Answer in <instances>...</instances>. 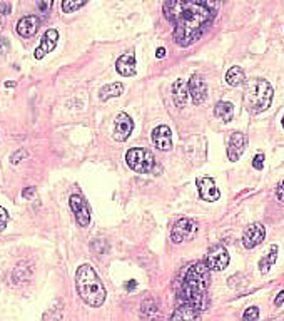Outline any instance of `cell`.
<instances>
[{
	"label": "cell",
	"mask_w": 284,
	"mask_h": 321,
	"mask_svg": "<svg viewBox=\"0 0 284 321\" xmlns=\"http://www.w3.org/2000/svg\"><path fill=\"white\" fill-rule=\"evenodd\" d=\"M25 156H27V153H25V151H17V153L14 154V156H12V162H14V164H17V159H18V157H22V159H24V157Z\"/></svg>",
	"instance_id": "cell-33"
},
{
	"label": "cell",
	"mask_w": 284,
	"mask_h": 321,
	"mask_svg": "<svg viewBox=\"0 0 284 321\" xmlns=\"http://www.w3.org/2000/svg\"><path fill=\"white\" fill-rule=\"evenodd\" d=\"M122 91H124L122 84H107L100 89L99 97H100V100H109L112 97H119L122 94Z\"/></svg>",
	"instance_id": "cell-23"
},
{
	"label": "cell",
	"mask_w": 284,
	"mask_h": 321,
	"mask_svg": "<svg viewBox=\"0 0 284 321\" xmlns=\"http://www.w3.org/2000/svg\"><path fill=\"white\" fill-rule=\"evenodd\" d=\"M244 79H246V75H244V71L241 67H231L229 71H227L226 74V82L229 84L231 87H237V85H241L244 82Z\"/></svg>",
	"instance_id": "cell-21"
},
{
	"label": "cell",
	"mask_w": 284,
	"mask_h": 321,
	"mask_svg": "<svg viewBox=\"0 0 284 321\" xmlns=\"http://www.w3.org/2000/svg\"><path fill=\"white\" fill-rule=\"evenodd\" d=\"M199 316H201V311L198 308H194L191 305L178 303L176 311L170 314V319H198Z\"/></svg>",
	"instance_id": "cell-18"
},
{
	"label": "cell",
	"mask_w": 284,
	"mask_h": 321,
	"mask_svg": "<svg viewBox=\"0 0 284 321\" xmlns=\"http://www.w3.org/2000/svg\"><path fill=\"white\" fill-rule=\"evenodd\" d=\"M134 131V121L129 117V114L121 112L116 121H114V139L119 142H124L125 139H129V136Z\"/></svg>",
	"instance_id": "cell-10"
},
{
	"label": "cell",
	"mask_w": 284,
	"mask_h": 321,
	"mask_svg": "<svg viewBox=\"0 0 284 321\" xmlns=\"http://www.w3.org/2000/svg\"><path fill=\"white\" fill-rule=\"evenodd\" d=\"M39 27H40L39 17H35V15L22 17L20 20L17 22V34L20 37H24V39H29V37H32V35L37 34Z\"/></svg>",
	"instance_id": "cell-15"
},
{
	"label": "cell",
	"mask_w": 284,
	"mask_h": 321,
	"mask_svg": "<svg viewBox=\"0 0 284 321\" xmlns=\"http://www.w3.org/2000/svg\"><path fill=\"white\" fill-rule=\"evenodd\" d=\"M264 166V154H257L254 157V161H252V167L257 169V171H261Z\"/></svg>",
	"instance_id": "cell-29"
},
{
	"label": "cell",
	"mask_w": 284,
	"mask_h": 321,
	"mask_svg": "<svg viewBox=\"0 0 284 321\" xmlns=\"http://www.w3.org/2000/svg\"><path fill=\"white\" fill-rule=\"evenodd\" d=\"M57 40H59V32H57L55 29H49L47 32L43 34V37H42L39 49H37L35 52H34V57L37 60L43 59V55L49 54V52H52V50L55 49Z\"/></svg>",
	"instance_id": "cell-14"
},
{
	"label": "cell",
	"mask_w": 284,
	"mask_h": 321,
	"mask_svg": "<svg viewBox=\"0 0 284 321\" xmlns=\"http://www.w3.org/2000/svg\"><path fill=\"white\" fill-rule=\"evenodd\" d=\"M7 223H9V212L5 207L0 206V231H4L7 228Z\"/></svg>",
	"instance_id": "cell-28"
},
{
	"label": "cell",
	"mask_w": 284,
	"mask_h": 321,
	"mask_svg": "<svg viewBox=\"0 0 284 321\" xmlns=\"http://www.w3.org/2000/svg\"><path fill=\"white\" fill-rule=\"evenodd\" d=\"M209 271L206 263H195L187 268L178 291V303L191 305L198 310L206 306V289L209 286Z\"/></svg>",
	"instance_id": "cell-2"
},
{
	"label": "cell",
	"mask_w": 284,
	"mask_h": 321,
	"mask_svg": "<svg viewBox=\"0 0 284 321\" xmlns=\"http://www.w3.org/2000/svg\"><path fill=\"white\" fill-rule=\"evenodd\" d=\"M125 162H127V166L132 171H136L139 174L152 173L154 164H156L154 156L150 154L147 149H142V147L129 149L127 153H125Z\"/></svg>",
	"instance_id": "cell-5"
},
{
	"label": "cell",
	"mask_w": 284,
	"mask_h": 321,
	"mask_svg": "<svg viewBox=\"0 0 284 321\" xmlns=\"http://www.w3.org/2000/svg\"><path fill=\"white\" fill-rule=\"evenodd\" d=\"M282 127H284V116H282Z\"/></svg>",
	"instance_id": "cell-38"
},
{
	"label": "cell",
	"mask_w": 284,
	"mask_h": 321,
	"mask_svg": "<svg viewBox=\"0 0 284 321\" xmlns=\"http://www.w3.org/2000/svg\"><path fill=\"white\" fill-rule=\"evenodd\" d=\"M157 57H159V59H162L164 57V55H166V49H164V47H159V49H157Z\"/></svg>",
	"instance_id": "cell-36"
},
{
	"label": "cell",
	"mask_w": 284,
	"mask_h": 321,
	"mask_svg": "<svg viewBox=\"0 0 284 321\" xmlns=\"http://www.w3.org/2000/svg\"><path fill=\"white\" fill-rule=\"evenodd\" d=\"M198 232V224H195L194 219L191 218H182L179 221H176V224L172 226V231H170V239L176 244L191 241V239L195 236Z\"/></svg>",
	"instance_id": "cell-6"
},
{
	"label": "cell",
	"mask_w": 284,
	"mask_h": 321,
	"mask_svg": "<svg viewBox=\"0 0 284 321\" xmlns=\"http://www.w3.org/2000/svg\"><path fill=\"white\" fill-rule=\"evenodd\" d=\"M264 238H266V228L263 224H249L243 232V244L246 249H254L264 241Z\"/></svg>",
	"instance_id": "cell-8"
},
{
	"label": "cell",
	"mask_w": 284,
	"mask_h": 321,
	"mask_svg": "<svg viewBox=\"0 0 284 321\" xmlns=\"http://www.w3.org/2000/svg\"><path fill=\"white\" fill-rule=\"evenodd\" d=\"M152 144L159 151H170L172 149V132L167 125H159L152 131Z\"/></svg>",
	"instance_id": "cell-13"
},
{
	"label": "cell",
	"mask_w": 284,
	"mask_h": 321,
	"mask_svg": "<svg viewBox=\"0 0 284 321\" xmlns=\"http://www.w3.org/2000/svg\"><path fill=\"white\" fill-rule=\"evenodd\" d=\"M244 146H246V136L243 132H234L231 136L229 144H227V157H229V161L232 162L239 161V157L244 153Z\"/></svg>",
	"instance_id": "cell-16"
},
{
	"label": "cell",
	"mask_w": 284,
	"mask_h": 321,
	"mask_svg": "<svg viewBox=\"0 0 284 321\" xmlns=\"http://www.w3.org/2000/svg\"><path fill=\"white\" fill-rule=\"evenodd\" d=\"M274 91L268 80L252 79L244 85V105L251 114L264 112L273 102Z\"/></svg>",
	"instance_id": "cell-4"
},
{
	"label": "cell",
	"mask_w": 284,
	"mask_h": 321,
	"mask_svg": "<svg viewBox=\"0 0 284 321\" xmlns=\"http://www.w3.org/2000/svg\"><path fill=\"white\" fill-rule=\"evenodd\" d=\"M187 2L199 4V5H203V7L209 9L211 12H216L221 7V4H223V0H187Z\"/></svg>",
	"instance_id": "cell-25"
},
{
	"label": "cell",
	"mask_w": 284,
	"mask_h": 321,
	"mask_svg": "<svg viewBox=\"0 0 284 321\" xmlns=\"http://www.w3.org/2000/svg\"><path fill=\"white\" fill-rule=\"evenodd\" d=\"M195 186H198L199 196L207 203H214L221 198V192L216 187V182L211 178H198L195 179Z\"/></svg>",
	"instance_id": "cell-12"
},
{
	"label": "cell",
	"mask_w": 284,
	"mask_h": 321,
	"mask_svg": "<svg viewBox=\"0 0 284 321\" xmlns=\"http://www.w3.org/2000/svg\"><path fill=\"white\" fill-rule=\"evenodd\" d=\"M52 5L54 0H37V9H39V12L43 17L49 15V12L52 10Z\"/></svg>",
	"instance_id": "cell-26"
},
{
	"label": "cell",
	"mask_w": 284,
	"mask_h": 321,
	"mask_svg": "<svg viewBox=\"0 0 284 321\" xmlns=\"http://www.w3.org/2000/svg\"><path fill=\"white\" fill-rule=\"evenodd\" d=\"M187 89H189V94H191L192 102L195 105L203 104L206 100V97H207V84H206V80L203 79V75L194 74L191 77V80H189Z\"/></svg>",
	"instance_id": "cell-11"
},
{
	"label": "cell",
	"mask_w": 284,
	"mask_h": 321,
	"mask_svg": "<svg viewBox=\"0 0 284 321\" xmlns=\"http://www.w3.org/2000/svg\"><path fill=\"white\" fill-rule=\"evenodd\" d=\"M136 286H137V283L134 280L129 281V283H125V289H127V291H132V289H136Z\"/></svg>",
	"instance_id": "cell-35"
},
{
	"label": "cell",
	"mask_w": 284,
	"mask_h": 321,
	"mask_svg": "<svg viewBox=\"0 0 284 321\" xmlns=\"http://www.w3.org/2000/svg\"><path fill=\"white\" fill-rule=\"evenodd\" d=\"M172 94H174V100H176V104H178V107H184L189 97V89L184 80L182 79L176 80L172 85Z\"/></svg>",
	"instance_id": "cell-20"
},
{
	"label": "cell",
	"mask_w": 284,
	"mask_h": 321,
	"mask_svg": "<svg viewBox=\"0 0 284 321\" xmlns=\"http://www.w3.org/2000/svg\"><path fill=\"white\" fill-rule=\"evenodd\" d=\"M276 198L279 199L281 203H284V181H281L276 187Z\"/></svg>",
	"instance_id": "cell-31"
},
{
	"label": "cell",
	"mask_w": 284,
	"mask_h": 321,
	"mask_svg": "<svg viewBox=\"0 0 284 321\" xmlns=\"http://www.w3.org/2000/svg\"><path fill=\"white\" fill-rule=\"evenodd\" d=\"M9 50V40L7 39H0V55H4Z\"/></svg>",
	"instance_id": "cell-32"
},
{
	"label": "cell",
	"mask_w": 284,
	"mask_h": 321,
	"mask_svg": "<svg viewBox=\"0 0 284 321\" xmlns=\"http://www.w3.org/2000/svg\"><path fill=\"white\" fill-rule=\"evenodd\" d=\"M214 114L223 122H231L232 117H234V105L231 102H227V100H221V102H217L216 107H214Z\"/></svg>",
	"instance_id": "cell-19"
},
{
	"label": "cell",
	"mask_w": 284,
	"mask_h": 321,
	"mask_svg": "<svg viewBox=\"0 0 284 321\" xmlns=\"http://www.w3.org/2000/svg\"><path fill=\"white\" fill-rule=\"evenodd\" d=\"M282 303H284V289H282V291H281L279 294H277L276 299H274V305H276V306H281Z\"/></svg>",
	"instance_id": "cell-34"
},
{
	"label": "cell",
	"mask_w": 284,
	"mask_h": 321,
	"mask_svg": "<svg viewBox=\"0 0 284 321\" xmlns=\"http://www.w3.org/2000/svg\"><path fill=\"white\" fill-rule=\"evenodd\" d=\"M207 268L211 271H223L229 264V254H227V249L224 246H214L209 253H207L206 261Z\"/></svg>",
	"instance_id": "cell-9"
},
{
	"label": "cell",
	"mask_w": 284,
	"mask_h": 321,
	"mask_svg": "<svg viewBox=\"0 0 284 321\" xmlns=\"http://www.w3.org/2000/svg\"><path fill=\"white\" fill-rule=\"evenodd\" d=\"M4 20H5V15L2 14V10H0V30L4 27Z\"/></svg>",
	"instance_id": "cell-37"
},
{
	"label": "cell",
	"mask_w": 284,
	"mask_h": 321,
	"mask_svg": "<svg viewBox=\"0 0 284 321\" xmlns=\"http://www.w3.org/2000/svg\"><path fill=\"white\" fill-rule=\"evenodd\" d=\"M243 318H244V319H249V321H252V319H257V318H259V308H256V306H251V308H248V310L244 311Z\"/></svg>",
	"instance_id": "cell-27"
},
{
	"label": "cell",
	"mask_w": 284,
	"mask_h": 321,
	"mask_svg": "<svg viewBox=\"0 0 284 321\" xmlns=\"http://www.w3.org/2000/svg\"><path fill=\"white\" fill-rule=\"evenodd\" d=\"M37 196V191H35V187H27V189L25 191H22V198H25V199H32V198H35Z\"/></svg>",
	"instance_id": "cell-30"
},
{
	"label": "cell",
	"mask_w": 284,
	"mask_h": 321,
	"mask_svg": "<svg viewBox=\"0 0 284 321\" xmlns=\"http://www.w3.org/2000/svg\"><path fill=\"white\" fill-rule=\"evenodd\" d=\"M116 71L124 75V77H130L136 74V57L134 54H122L116 62Z\"/></svg>",
	"instance_id": "cell-17"
},
{
	"label": "cell",
	"mask_w": 284,
	"mask_h": 321,
	"mask_svg": "<svg viewBox=\"0 0 284 321\" xmlns=\"http://www.w3.org/2000/svg\"><path fill=\"white\" fill-rule=\"evenodd\" d=\"M69 204H71V209L75 214V219H77L79 226L87 228V226L91 224V206H89V203H87L80 194H72L71 199H69Z\"/></svg>",
	"instance_id": "cell-7"
},
{
	"label": "cell",
	"mask_w": 284,
	"mask_h": 321,
	"mask_svg": "<svg viewBox=\"0 0 284 321\" xmlns=\"http://www.w3.org/2000/svg\"><path fill=\"white\" fill-rule=\"evenodd\" d=\"M276 258H277V246H271L269 248V253L266 256H263L261 258V261H259V271L263 274H266L271 268H273V264L276 263Z\"/></svg>",
	"instance_id": "cell-22"
},
{
	"label": "cell",
	"mask_w": 284,
	"mask_h": 321,
	"mask_svg": "<svg viewBox=\"0 0 284 321\" xmlns=\"http://www.w3.org/2000/svg\"><path fill=\"white\" fill-rule=\"evenodd\" d=\"M75 288H77L79 296L85 305L92 308H99L104 305L107 296L105 288L91 264H82L77 268V271H75Z\"/></svg>",
	"instance_id": "cell-3"
},
{
	"label": "cell",
	"mask_w": 284,
	"mask_h": 321,
	"mask_svg": "<svg viewBox=\"0 0 284 321\" xmlns=\"http://www.w3.org/2000/svg\"><path fill=\"white\" fill-rule=\"evenodd\" d=\"M164 14L174 25V40L181 47H189L203 37L212 20L209 9L187 0H166Z\"/></svg>",
	"instance_id": "cell-1"
},
{
	"label": "cell",
	"mask_w": 284,
	"mask_h": 321,
	"mask_svg": "<svg viewBox=\"0 0 284 321\" xmlns=\"http://www.w3.org/2000/svg\"><path fill=\"white\" fill-rule=\"evenodd\" d=\"M89 2V0H62V12L64 14H72Z\"/></svg>",
	"instance_id": "cell-24"
}]
</instances>
